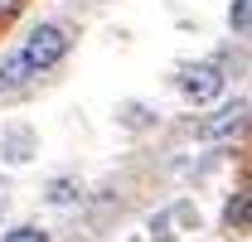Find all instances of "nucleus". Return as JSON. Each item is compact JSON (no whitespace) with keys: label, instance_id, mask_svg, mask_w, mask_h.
<instances>
[{"label":"nucleus","instance_id":"obj_1","mask_svg":"<svg viewBox=\"0 0 252 242\" xmlns=\"http://www.w3.org/2000/svg\"><path fill=\"white\" fill-rule=\"evenodd\" d=\"M68 49H73V30L63 20L34 25L20 39V49H10L0 59V88L10 92V88H20V83H30V78H39V73H49V68H59L68 59Z\"/></svg>","mask_w":252,"mask_h":242},{"label":"nucleus","instance_id":"obj_2","mask_svg":"<svg viewBox=\"0 0 252 242\" xmlns=\"http://www.w3.org/2000/svg\"><path fill=\"white\" fill-rule=\"evenodd\" d=\"M223 88H228V78H223V63H189L185 73H180V92H185L194 107H204V102H214V97H223Z\"/></svg>","mask_w":252,"mask_h":242},{"label":"nucleus","instance_id":"obj_3","mask_svg":"<svg viewBox=\"0 0 252 242\" xmlns=\"http://www.w3.org/2000/svg\"><path fill=\"white\" fill-rule=\"evenodd\" d=\"M243 121H248V102L238 97L233 107H219L214 117H204L199 126H194V136H199V141H223V136H233V131H243Z\"/></svg>","mask_w":252,"mask_h":242},{"label":"nucleus","instance_id":"obj_4","mask_svg":"<svg viewBox=\"0 0 252 242\" xmlns=\"http://www.w3.org/2000/svg\"><path fill=\"white\" fill-rule=\"evenodd\" d=\"M0 155H5V165H30L34 155H39V136H34L25 121H15V126L0 131Z\"/></svg>","mask_w":252,"mask_h":242},{"label":"nucleus","instance_id":"obj_5","mask_svg":"<svg viewBox=\"0 0 252 242\" xmlns=\"http://www.w3.org/2000/svg\"><path fill=\"white\" fill-rule=\"evenodd\" d=\"M180 218H194V209L189 204H175V209H160L156 218H151V242H175L180 233H175V223Z\"/></svg>","mask_w":252,"mask_h":242},{"label":"nucleus","instance_id":"obj_6","mask_svg":"<svg viewBox=\"0 0 252 242\" xmlns=\"http://www.w3.org/2000/svg\"><path fill=\"white\" fill-rule=\"evenodd\" d=\"M248 218H252V199H248V189H238V194L223 204V228H228V233H248Z\"/></svg>","mask_w":252,"mask_h":242},{"label":"nucleus","instance_id":"obj_7","mask_svg":"<svg viewBox=\"0 0 252 242\" xmlns=\"http://www.w3.org/2000/svg\"><path fill=\"white\" fill-rule=\"evenodd\" d=\"M54 209H73L78 199H83V189H78V180H68V175H59V180H49V194H44Z\"/></svg>","mask_w":252,"mask_h":242},{"label":"nucleus","instance_id":"obj_8","mask_svg":"<svg viewBox=\"0 0 252 242\" xmlns=\"http://www.w3.org/2000/svg\"><path fill=\"white\" fill-rule=\"evenodd\" d=\"M0 242H54V238H49L44 228H34V223H20V228H10Z\"/></svg>","mask_w":252,"mask_h":242},{"label":"nucleus","instance_id":"obj_9","mask_svg":"<svg viewBox=\"0 0 252 242\" xmlns=\"http://www.w3.org/2000/svg\"><path fill=\"white\" fill-rule=\"evenodd\" d=\"M228 25H233V34H248V0L228 5Z\"/></svg>","mask_w":252,"mask_h":242},{"label":"nucleus","instance_id":"obj_10","mask_svg":"<svg viewBox=\"0 0 252 242\" xmlns=\"http://www.w3.org/2000/svg\"><path fill=\"white\" fill-rule=\"evenodd\" d=\"M122 112H126V126H131V131H141V126H146V121H151V117H146V107H136V102H126V107H122Z\"/></svg>","mask_w":252,"mask_h":242},{"label":"nucleus","instance_id":"obj_11","mask_svg":"<svg viewBox=\"0 0 252 242\" xmlns=\"http://www.w3.org/2000/svg\"><path fill=\"white\" fill-rule=\"evenodd\" d=\"M5 209H10V189L0 184V218H5Z\"/></svg>","mask_w":252,"mask_h":242},{"label":"nucleus","instance_id":"obj_12","mask_svg":"<svg viewBox=\"0 0 252 242\" xmlns=\"http://www.w3.org/2000/svg\"><path fill=\"white\" fill-rule=\"evenodd\" d=\"M10 10H15V0H0V15H10Z\"/></svg>","mask_w":252,"mask_h":242}]
</instances>
